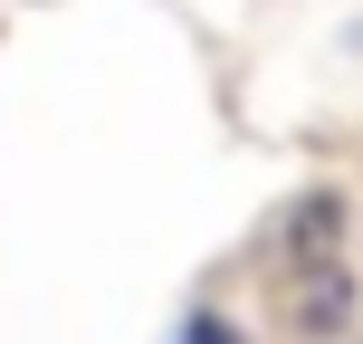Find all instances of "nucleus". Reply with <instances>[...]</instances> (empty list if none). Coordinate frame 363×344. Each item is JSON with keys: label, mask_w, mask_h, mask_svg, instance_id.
<instances>
[{"label": "nucleus", "mask_w": 363, "mask_h": 344, "mask_svg": "<svg viewBox=\"0 0 363 344\" xmlns=\"http://www.w3.org/2000/svg\"><path fill=\"white\" fill-rule=\"evenodd\" d=\"M335 239H345V192H306L287 211V258L315 277V268H335Z\"/></svg>", "instance_id": "f257e3e1"}, {"label": "nucleus", "mask_w": 363, "mask_h": 344, "mask_svg": "<svg viewBox=\"0 0 363 344\" xmlns=\"http://www.w3.org/2000/svg\"><path fill=\"white\" fill-rule=\"evenodd\" d=\"M354 316V277L345 268H315L306 287H296V335H335Z\"/></svg>", "instance_id": "f03ea898"}, {"label": "nucleus", "mask_w": 363, "mask_h": 344, "mask_svg": "<svg viewBox=\"0 0 363 344\" xmlns=\"http://www.w3.org/2000/svg\"><path fill=\"white\" fill-rule=\"evenodd\" d=\"M182 344H239V335H230V326H220V316H211V306H201V316H191V326H182Z\"/></svg>", "instance_id": "7ed1b4c3"}]
</instances>
